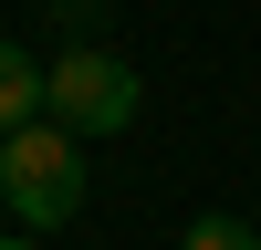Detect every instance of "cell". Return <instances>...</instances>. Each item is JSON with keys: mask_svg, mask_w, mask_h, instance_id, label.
<instances>
[{"mask_svg": "<svg viewBox=\"0 0 261 250\" xmlns=\"http://www.w3.org/2000/svg\"><path fill=\"white\" fill-rule=\"evenodd\" d=\"M136 104H146V83H136L125 52H105V42H63L53 52V104H42L53 125H73V136H125Z\"/></svg>", "mask_w": 261, "mask_h": 250, "instance_id": "obj_2", "label": "cell"}, {"mask_svg": "<svg viewBox=\"0 0 261 250\" xmlns=\"http://www.w3.org/2000/svg\"><path fill=\"white\" fill-rule=\"evenodd\" d=\"M178 250H261V229L241 219V208H209V219H188V240Z\"/></svg>", "mask_w": 261, "mask_h": 250, "instance_id": "obj_4", "label": "cell"}, {"mask_svg": "<svg viewBox=\"0 0 261 250\" xmlns=\"http://www.w3.org/2000/svg\"><path fill=\"white\" fill-rule=\"evenodd\" d=\"M0 250H42V240H32V229H21V240H0Z\"/></svg>", "mask_w": 261, "mask_h": 250, "instance_id": "obj_5", "label": "cell"}, {"mask_svg": "<svg viewBox=\"0 0 261 250\" xmlns=\"http://www.w3.org/2000/svg\"><path fill=\"white\" fill-rule=\"evenodd\" d=\"M42 104H53V63H32L21 42H0V136L42 125Z\"/></svg>", "mask_w": 261, "mask_h": 250, "instance_id": "obj_3", "label": "cell"}, {"mask_svg": "<svg viewBox=\"0 0 261 250\" xmlns=\"http://www.w3.org/2000/svg\"><path fill=\"white\" fill-rule=\"evenodd\" d=\"M0 198H11V219L32 229V240H53L84 208V136L73 125H21V136H0Z\"/></svg>", "mask_w": 261, "mask_h": 250, "instance_id": "obj_1", "label": "cell"}]
</instances>
